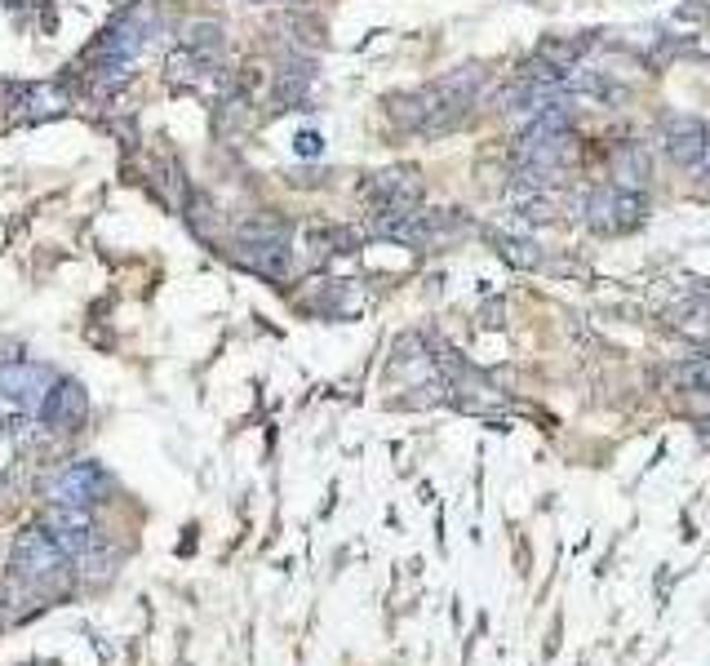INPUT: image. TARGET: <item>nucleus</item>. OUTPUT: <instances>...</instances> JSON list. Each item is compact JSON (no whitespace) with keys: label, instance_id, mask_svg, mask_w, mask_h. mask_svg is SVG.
I'll list each match as a JSON object with an SVG mask.
<instances>
[{"label":"nucleus","instance_id":"9","mask_svg":"<svg viewBox=\"0 0 710 666\" xmlns=\"http://www.w3.org/2000/svg\"><path fill=\"white\" fill-rule=\"evenodd\" d=\"M662 147L675 164H684V170H692V164L701 160V151L710 147V129L706 120L697 116H666L662 120Z\"/></svg>","mask_w":710,"mask_h":666},{"label":"nucleus","instance_id":"16","mask_svg":"<svg viewBox=\"0 0 710 666\" xmlns=\"http://www.w3.org/2000/svg\"><path fill=\"white\" fill-rule=\"evenodd\" d=\"M307 244L316 249L311 259L324 263V259H337V254H355V249H360V231H351V227H311Z\"/></svg>","mask_w":710,"mask_h":666},{"label":"nucleus","instance_id":"4","mask_svg":"<svg viewBox=\"0 0 710 666\" xmlns=\"http://www.w3.org/2000/svg\"><path fill=\"white\" fill-rule=\"evenodd\" d=\"M147 36H151V19H147V10L142 5H134V10H125L94 45L84 49V58H99V62H121V67H129L142 49H147Z\"/></svg>","mask_w":710,"mask_h":666},{"label":"nucleus","instance_id":"7","mask_svg":"<svg viewBox=\"0 0 710 666\" xmlns=\"http://www.w3.org/2000/svg\"><path fill=\"white\" fill-rule=\"evenodd\" d=\"M54 387V374L45 365H32V360H14L0 369V395H5L19 413H36L45 391Z\"/></svg>","mask_w":710,"mask_h":666},{"label":"nucleus","instance_id":"23","mask_svg":"<svg viewBox=\"0 0 710 666\" xmlns=\"http://www.w3.org/2000/svg\"><path fill=\"white\" fill-rule=\"evenodd\" d=\"M14 360H23V347H19L14 338H0V369L14 365Z\"/></svg>","mask_w":710,"mask_h":666},{"label":"nucleus","instance_id":"1","mask_svg":"<svg viewBox=\"0 0 710 666\" xmlns=\"http://www.w3.org/2000/svg\"><path fill=\"white\" fill-rule=\"evenodd\" d=\"M71 573V560L58 551V542L41 529V525H27L19 538H14V551H10V577L19 592H32V596H49V592H62V582Z\"/></svg>","mask_w":710,"mask_h":666},{"label":"nucleus","instance_id":"21","mask_svg":"<svg viewBox=\"0 0 710 666\" xmlns=\"http://www.w3.org/2000/svg\"><path fill=\"white\" fill-rule=\"evenodd\" d=\"M294 151H298V156H311V160H316V156L324 151V138H320L316 129H302V134L294 138Z\"/></svg>","mask_w":710,"mask_h":666},{"label":"nucleus","instance_id":"17","mask_svg":"<svg viewBox=\"0 0 710 666\" xmlns=\"http://www.w3.org/2000/svg\"><path fill=\"white\" fill-rule=\"evenodd\" d=\"M586 49H591L586 36H547L532 58H542V62L556 67V71H573V67L586 58Z\"/></svg>","mask_w":710,"mask_h":666},{"label":"nucleus","instance_id":"22","mask_svg":"<svg viewBox=\"0 0 710 666\" xmlns=\"http://www.w3.org/2000/svg\"><path fill=\"white\" fill-rule=\"evenodd\" d=\"M692 179H697V192H710V147H706L701 160L692 164Z\"/></svg>","mask_w":710,"mask_h":666},{"label":"nucleus","instance_id":"19","mask_svg":"<svg viewBox=\"0 0 710 666\" xmlns=\"http://www.w3.org/2000/svg\"><path fill=\"white\" fill-rule=\"evenodd\" d=\"M183 45H192V49H201V54H218V49H222V27H218V23H192Z\"/></svg>","mask_w":710,"mask_h":666},{"label":"nucleus","instance_id":"2","mask_svg":"<svg viewBox=\"0 0 710 666\" xmlns=\"http://www.w3.org/2000/svg\"><path fill=\"white\" fill-rule=\"evenodd\" d=\"M41 529L58 542V551L67 560H80L89 547H99L103 542V529L94 525V512L89 507H67V503H49L41 512Z\"/></svg>","mask_w":710,"mask_h":666},{"label":"nucleus","instance_id":"20","mask_svg":"<svg viewBox=\"0 0 710 666\" xmlns=\"http://www.w3.org/2000/svg\"><path fill=\"white\" fill-rule=\"evenodd\" d=\"M675 382H679V387H692V391H710V356L679 365V369H675Z\"/></svg>","mask_w":710,"mask_h":666},{"label":"nucleus","instance_id":"5","mask_svg":"<svg viewBox=\"0 0 710 666\" xmlns=\"http://www.w3.org/2000/svg\"><path fill=\"white\" fill-rule=\"evenodd\" d=\"M41 423L54 432V436H71V432H80L84 427V418H89V391L76 382V378H54V387L45 391V400H41Z\"/></svg>","mask_w":710,"mask_h":666},{"label":"nucleus","instance_id":"6","mask_svg":"<svg viewBox=\"0 0 710 666\" xmlns=\"http://www.w3.org/2000/svg\"><path fill=\"white\" fill-rule=\"evenodd\" d=\"M112 493V475L99 462H71L58 480H54V497L49 503H67V507H94Z\"/></svg>","mask_w":710,"mask_h":666},{"label":"nucleus","instance_id":"11","mask_svg":"<svg viewBox=\"0 0 710 666\" xmlns=\"http://www.w3.org/2000/svg\"><path fill=\"white\" fill-rule=\"evenodd\" d=\"M608 174H612V187L621 192H644L653 164H649V151L640 142H621L612 156H608Z\"/></svg>","mask_w":710,"mask_h":666},{"label":"nucleus","instance_id":"14","mask_svg":"<svg viewBox=\"0 0 710 666\" xmlns=\"http://www.w3.org/2000/svg\"><path fill=\"white\" fill-rule=\"evenodd\" d=\"M307 90H311V62H289L285 71H276V85H272V107L276 112H289L298 103H307Z\"/></svg>","mask_w":710,"mask_h":666},{"label":"nucleus","instance_id":"24","mask_svg":"<svg viewBox=\"0 0 710 666\" xmlns=\"http://www.w3.org/2000/svg\"><path fill=\"white\" fill-rule=\"evenodd\" d=\"M19 600V587H14V582H0V609H10Z\"/></svg>","mask_w":710,"mask_h":666},{"label":"nucleus","instance_id":"3","mask_svg":"<svg viewBox=\"0 0 710 666\" xmlns=\"http://www.w3.org/2000/svg\"><path fill=\"white\" fill-rule=\"evenodd\" d=\"M649 214L644 192H621V187H599L586 196V222L599 236H617V231H631L640 227Z\"/></svg>","mask_w":710,"mask_h":666},{"label":"nucleus","instance_id":"12","mask_svg":"<svg viewBox=\"0 0 710 666\" xmlns=\"http://www.w3.org/2000/svg\"><path fill=\"white\" fill-rule=\"evenodd\" d=\"M214 67H218V54H201L192 45H178L164 58V76H169V85H178V90H192V85H201V80H209Z\"/></svg>","mask_w":710,"mask_h":666},{"label":"nucleus","instance_id":"18","mask_svg":"<svg viewBox=\"0 0 710 666\" xmlns=\"http://www.w3.org/2000/svg\"><path fill=\"white\" fill-rule=\"evenodd\" d=\"M493 249L519 272H532V267H542V249L538 240H528V236H511V231H493Z\"/></svg>","mask_w":710,"mask_h":666},{"label":"nucleus","instance_id":"25","mask_svg":"<svg viewBox=\"0 0 710 666\" xmlns=\"http://www.w3.org/2000/svg\"><path fill=\"white\" fill-rule=\"evenodd\" d=\"M10 627V609H0V631H5Z\"/></svg>","mask_w":710,"mask_h":666},{"label":"nucleus","instance_id":"15","mask_svg":"<svg viewBox=\"0 0 710 666\" xmlns=\"http://www.w3.org/2000/svg\"><path fill=\"white\" fill-rule=\"evenodd\" d=\"M289 236H294V222L280 214H253L236 222V240H249V244H289Z\"/></svg>","mask_w":710,"mask_h":666},{"label":"nucleus","instance_id":"13","mask_svg":"<svg viewBox=\"0 0 710 666\" xmlns=\"http://www.w3.org/2000/svg\"><path fill=\"white\" fill-rule=\"evenodd\" d=\"M67 90L62 85H23L19 90V112H14V120H27V125H41V120H54V116H62L67 112Z\"/></svg>","mask_w":710,"mask_h":666},{"label":"nucleus","instance_id":"10","mask_svg":"<svg viewBox=\"0 0 710 666\" xmlns=\"http://www.w3.org/2000/svg\"><path fill=\"white\" fill-rule=\"evenodd\" d=\"M231 263H240L244 272H253L262 280H285L289 276V244H249V240H236Z\"/></svg>","mask_w":710,"mask_h":666},{"label":"nucleus","instance_id":"8","mask_svg":"<svg viewBox=\"0 0 710 666\" xmlns=\"http://www.w3.org/2000/svg\"><path fill=\"white\" fill-rule=\"evenodd\" d=\"M365 200L374 205V214L417 209L422 205V179H417V170H382L365 183Z\"/></svg>","mask_w":710,"mask_h":666}]
</instances>
